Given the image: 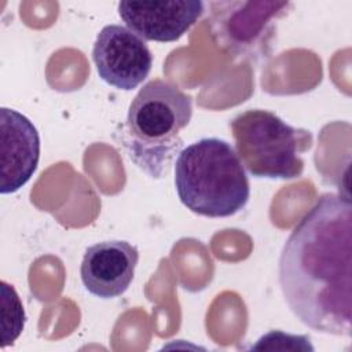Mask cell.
Masks as SVG:
<instances>
[{"mask_svg": "<svg viewBox=\"0 0 352 352\" xmlns=\"http://www.w3.org/2000/svg\"><path fill=\"white\" fill-rule=\"evenodd\" d=\"M352 205L341 194H324L296 224L278 263V279L289 309L307 327L351 336Z\"/></svg>", "mask_w": 352, "mask_h": 352, "instance_id": "obj_1", "label": "cell"}, {"mask_svg": "<svg viewBox=\"0 0 352 352\" xmlns=\"http://www.w3.org/2000/svg\"><path fill=\"white\" fill-rule=\"evenodd\" d=\"M192 116V99L175 84L151 80L132 99L122 131V146L133 164L160 179L183 147L182 131Z\"/></svg>", "mask_w": 352, "mask_h": 352, "instance_id": "obj_2", "label": "cell"}, {"mask_svg": "<svg viewBox=\"0 0 352 352\" xmlns=\"http://www.w3.org/2000/svg\"><path fill=\"white\" fill-rule=\"evenodd\" d=\"M180 202L205 217L241 212L250 197L249 179L235 148L219 138H204L184 147L175 162Z\"/></svg>", "mask_w": 352, "mask_h": 352, "instance_id": "obj_3", "label": "cell"}, {"mask_svg": "<svg viewBox=\"0 0 352 352\" xmlns=\"http://www.w3.org/2000/svg\"><path fill=\"white\" fill-rule=\"evenodd\" d=\"M242 166L254 177L296 179L304 172L302 154L312 133L286 124L275 113L250 109L230 124Z\"/></svg>", "mask_w": 352, "mask_h": 352, "instance_id": "obj_4", "label": "cell"}, {"mask_svg": "<svg viewBox=\"0 0 352 352\" xmlns=\"http://www.w3.org/2000/svg\"><path fill=\"white\" fill-rule=\"evenodd\" d=\"M286 1H214L212 32L219 47L238 56L265 54L275 30V21L285 15Z\"/></svg>", "mask_w": 352, "mask_h": 352, "instance_id": "obj_5", "label": "cell"}, {"mask_svg": "<svg viewBox=\"0 0 352 352\" xmlns=\"http://www.w3.org/2000/svg\"><path fill=\"white\" fill-rule=\"evenodd\" d=\"M92 59L99 77L122 91L139 87L153 66V55L146 41L122 25L102 28L94 43Z\"/></svg>", "mask_w": 352, "mask_h": 352, "instance_id": "obj_6", "label": "cell"}, {"mask_svg": "<svg viewBox=\"0 0 352 352\" xmlns=\"http://www.w3.org/2000/svg\"><path fill=\"white\" fill-rule=\"evenodd\" d=\"M40 160V135L22 113L0 109V191L12 194L33 176Z\"/></svg>", "mask_w": 352, "mask_h": 352, "instance_id": "obj_7", "label": "cell"}, {"mask_svg": "<svg viewBox=\"0 0 352 352\" xmlns=\"http://www.w3.org/2000/svg\"><path fill=\"white\" fill-rule=\"evenodd\" d=\"M205 4L199 0L120 1L118 15L140 38L170 43L184 36L201 18Z\"/></svg>", "mask_w": 352, "mask_h": 352, "instance_id": "obj_8", "label": "cell"}, {"mask_svg": "<svg viewBox=\"0 0 352 352\" xmlns=\"http://www.w3.org/2000/svg\"><path fill=\"white\" fill-rule=\"evenodd\" d=\"M138 261V248L128 241L98 242L84 253L80 267L81 282L99 298L120 297L132 283Z\"/></svg>", "mask_w": 352, "mask_h": 352, "instance_id": "obj_9", "label": "cell"}, {"mask_svg": "<svg viewBox=\"0 0 352 352\" xmlns=\"http://www.w3.org/2000/svg\"><path fill=\"white\" fill-rule=\"evenodd\" d=\"M1 346L12 344L22 333L26 315L19 296L12 285L1 282Z\"/></svg>", "mask_w": 352, "mask_h": 352, "instance_id": "obj_10", "label": "cell"}]
</instances>
